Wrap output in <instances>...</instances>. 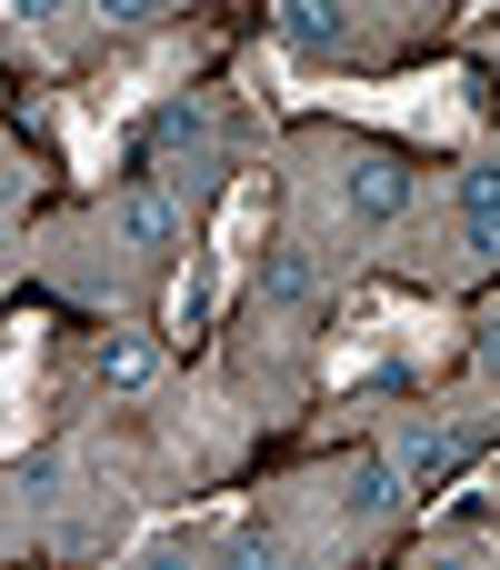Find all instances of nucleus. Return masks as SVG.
<instances>
[{
  "label": "nucleus",
  "mask_w": 500,
  "mask_h": 570,
  "mask_svg": "<svg viewBox=\"0 0 500 570\" xmlns=\"http://www.w3.org/2000/svg\"><path fill=\"white\" fill-rule=\"evenodd\" d=\"M301 291H311V261L281 250V261H271V301H301Z\"/></svg>",
  "instance_id": "11"
},
{
  "label": "nucleus",
  "mask_w": 500,
  "mask_h": 570,
  "mask_svg": "<svg viewBox=\"0 0 500 570\" xmlns=\"http://www.w3.org/2000/svg\"><path fill=\"white\" fill-rule=\"evenodd\" d=\"M341 190H351V210H361V220H401V210H411V180H401L391 160H351V180H341Z\"/></svg>",
  "instance_id": "6"
},
{
  "label": "nucleus",
  "mask_w": 500,
  "mask_h": 570,
  "mask_svg": "<svg viewBox=\"0 0 500 570\" xmlns=\"http://www.w3.org/2000/svg\"><path fill=\"white\" fill-rule=\"evenodd\" d=\"M401 471L421 481V501H441V481H461V441L451 431H411L401 441Z\"/></svg>",
  "instance_id": "8"
},
{
  "label": "nucleus",
  "mask_w": 500,
  "mask_h": 570,
  "mask_svg": "<svg viewBox=\"0 0 500 570\" xmlns=\"http://www.w3.org/2000/svg\"><path fill=\"white\" fill-rule=\"evenodd\" d=\"M140 570H190V561H140Z\"/></svg>",
  "instance_id": "16"
},
{
  "label": "nucleus",
  "mask_w": 500,
  "mask_h": 570,
  "mask_svg": "<svg viewBox=\"0 0 500 570\" xmlns=\"http://www.w3.org/2000/svg\"><path fill=\"white\" fill-rule=\"evenodd\" d=\"M140 381H150V351L120 341V351H110V391H140Z\"/></svg>",
  "instance_id": "12"
},
{
  "label": "nucleus",
  "mask_w": 500,
  "mask_h": 570,
  "mask_svg": "<svg viewBox=\"0 0 500 570\" xmlns=\"http://www.w3.org/2000/svg\"><path fill=\"white\" fill-rule=\"evenodd\" d=\"M120 230H130L140 250H170V240H180V210H170V190H150V180H140V190H120Z\"/></svg>",
  "instance_id": "7"
},
{
  "label": "nucleus",
  "mask_w": 500,
  "mask_h": 570,
  "mask_svg": "<svg viewBox=\"0 0 500 570\" xmlns=\"http://www.w3.org/2000/svg\"><path fill=\"white\" fill-rule=\"evenodd\" d=\"M461 230H471V261H500V160L461 180Z\"/></svg>",
  "instance_id": "5"
},
{
  "label": "nucleus",
  "mask_w": 500,
  "mask_h": 570,
  "mask_svg": "<svg viewBox=\"0 0 500 570\" xmlns=\"http://www.w3.org/2000/svg\"><path fill=\"white\" fill-rule=\"evenodd\" d=\"M481 371H491V381H500V311H491V321H481Z\"/></svg>",
  "instance_id": "14"
},
{
  "label": "nucleus",
  "mask_w": 500,
  "mask_h": 570,
  "mask_svg": "<svg viewBox=\"0 0 500 570\" xmlns=\"http://www.w3.org/2000/svg\"><path fill=\"white\" fill-rule=\"evenodd\" d=\"M40 351H50V321L20 311V321H10V451H30V381H40Z\"/></svg>",
  "instance_id": "4"
},
{
  "label": "nucleus",
  "mask_w": 500,
  "mask_h": 570,
  "mask_svg": "<svg viewBox=\"0 0 500 570\" xmlns=\"http://www.w3.org/2000/svg\"><path fill=\"white\" fill-rule=\"evenodd\" d=\"M261 210H271V190L261 180H231V200H220V220H210V250H200V271H180V291H170V331L190 341L241 281H251V230H261Z\"/></svg>",
  "instance_id": "3"
},
{
  "label": "nucleus",
  "mask_w": 500,
  "mask_h": 570,
  "mask_svg": "<svg viewBox=\"0 0 500 570\" xmlns=\"http://www.w3.org/2000/svg\"><path fill=\"white\" fill-rule=\"evenodd\" d=\"M500 491V461H481V471H471V481H461V491H441V501H431V511H461V501H491Z\"/></svg>",
  "instance_id": "13"
},
{
  "label": "nucleus",
  "mask_w": 500,
  "mask_h": 570,
  "mask_svg": "<svg viewBox=\"0 0 500 570\" xmlns=\"http://www.w3.org/2000/svg\"><path fill=\"white\" fill-rule=\"evenodd\" d=\"M381 351H401L411 371H441V351H451V311H441V301H401V291H351V331L331 341V381L381 371Z\"/></svg>",
  "instance_id": "2"
},
{
  "label": "nucleus",
  "mask_w": 500,
  "mask_h": 570,
  "mask_svg": "<svg viewBox=\"0 0 500 570\" xmlns=\"http://www.w3.org/2000/svg\"><path fill=\"white\" fill-rule=\"evenodd\" d=\"M281 30H291L301 50H331V40H341V10H331V0H301V10H291Z\"/></svg>",
  "instance_id": "9"
},
{
  "label": "nucleus",
  "mask_w": 500,
  "mask_h": 570,
  "mask_svg": "<svg viewBox=\"0 0 500 570\" xmlns=\"http://www.w3.org/2000/svg\"><path fill=\"white\" fill-rule=\"evenodd\" d=\"M341 491H351V511H361V521H381V511H391V471H381V461H351V481H341Z\"/></svg>",
  "instance_id": "10"
},
{
  "label": "nucleus",
  "mask_w": 500,
  "mask_h": 570,
  "mask_svg": "<svg viewBox=\"0 0 500 570\" xmlns=\"http://www.w3.org/2000/svg\"><path fill=\"white\" fill-rule=\"evenodd\" d=\"M421 570H481V561H461V551H421Z\"/></svg>",
  "instance_id": "15"
},
{
  "label": "nucleus",
  "mask_w": 500,
  "mask_h": 570,
  "mask_svg": "<svg viewBox=\"0 0 500 570\" xmlns=\"http://www.w3.org/2000/svg\"><path fill=\"white\" fill-rule=\"evenodd\" d=\"M261 80H281L291 110H351V120H381L401 140H471V70L461 60H431L401 80H301L291 60L261 50Z\"/></svg>",
  "instance_id": "1"
}]
</instances>
